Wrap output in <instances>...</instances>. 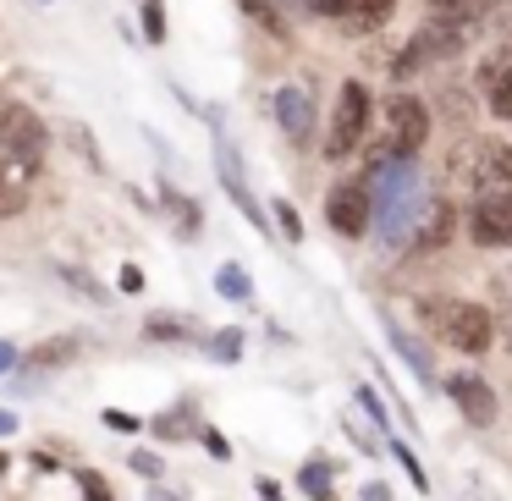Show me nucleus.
Returning a JSON list of instances; mask_svg holds the SVG:
<instances>
[{"instance_id":"a878e982","label":"nucleus","mask_w":512,"mask_h":501,"mask_svg":"<svg viewBox=\"0 0 512 501\" xmlns=\"http://www.w3.org/2000/svg\"><path fill=\"white\" fill-rule=\"evenodd\" d=\"M243 12L254 17V23H265L270 34H276V39L287 34V23H281V12H276V6H270V0H243Z\"/></svg>"},{"instance_id":"6e6552de","label":"nucleus","mask_w":512,"mask_h":501,"mask_svg":"<svg viewBox=\"0 0 512 501\" xmlns=\"http://www.w3.org/2000/svg\"><path fill=\"white\" fill-rule=\"evenodd\" d=\"M215 171H221V188L232 193V204H237V210H243L248 221L259 226V232H265L270 221H265V210L254 204V193H248V182H243V160H237V144L221 133V127H215Z\"/></svg>"},{"instance_id":"aec40b11","label":"nucleus","mask_w":512,"mask_h":501,"mask_svg":"<svg viewBox=\"0 0 512 501\" xmlns=\"http://www.w3.org/2000/svg\"><path fill=\"white\" fill-rule=\"evenodd\" d=\"M430 23H457V28H474L479 17V0H424Z\"/></svg>"},{"instance_id":"393cba45","label":"nucleus","mask_w":512,"mask_h":501,"mask_svg":"<svg viewBox=\"0 0 512 501\" xmlns=\"http://www.w3.org/2000/svg\"><path fill=\"white\" fill-rule=\"evenodd\" d=\"M100 424H105L111 435H138V430H144V419H138V413H127V408H105Z\"/></svg>"},{"instance_id":"7ed1b4c3","label":"nucleus","mask_w":512,"mask_h":501,"mask_svg":"<svg viewBox=\"0 0 512 501\" xmlns=\"http://www.w3.org/2000/svg\"><path fill=\"white\" fill-rule=\"evenodd\" d=\"M380 133H386V155L391 160H413L424 149V138H430V111H424V100L391 94L386 111H380Z\"/></svg>"},{"instance_id":"2eb2a0df","label":"nucleus","mask_w":512,"mask_h":501,"mask_svg":"<svg viewBox=\"0 0 512 501\" xmlns=\"http://www.w3.org/2000/svg\"><path fill=\"white\" fill-rule=\"evenodd\" d=\"M144 336L149 342H204V331L188 320V314H149Z\"/></svg>"},{"instance_id":"f8f14e48","label":"nucleus","mask_w":512,"mask_h":501,"mask_svg":"<svg viewBox=\"0 0 512 501\" xmlns=\"http://www.w3.org/2000/svg\"><path fill=\"white\" fill-rule=\"evenodd\" d=\"M452 226H457V210H452V204H441V199H435L430 210H424L419 232H413V248H419V254H441V248H446V237H452Z\"/></svg>"},{"instance_id":"a19ab883","label":"nucleus","mask_w":512,"mask_h":501,"mask_svg":"<svg viewBox=\"0 0 512 501\" xmlns=\"http://www.w3.org/2000/svg\"><path fill=\"white\" fill-rule=\"evenodd\" d=\"M496 17H501V28H507V34H512V6H507V0H501V6H496Z\"/></svg>"},{"instance_id":"37998d69","label":"nucleus","mask_w":512,"mask_h":501,"mask_svg":"<svg viewBox=\"0 0 512 501\" xmlns=\"http://www.w3.org/2000/svg\"><path fill=\"white\" fill-rule=\"evenodd\" d=\"M149 501H182V496H171V490H160V485H155V490H149Z\"/></svg>"},{"instance_id":"7c9ffc66","label":"nucleus","mask_w":512,"mask_h":501,"mask_svg":"<svg viewBox=\"0 0 512 501\" xmlns=\"http://www.w3.org/2000/svg\"><path fill=\"white\" fill-rule=\"evenodd\" d=\"M127 468H133L138 479H160V468H166V463H160V452H133V457H127Z\"/></svg>"},{"instance_id":"39448f33","label":"nucleus","mask_w":512,"mask_h":501,"mask_svg":"<svg viewBox=\"0 0 512 501\" xmlns=\"http://www.w3.org/2000/svg\"><path fill=\"white\" fill-rule=\"evenodd\" d=\"M45 144H50V133L28 105L0 100V155H17V160H28V166H39Z\"/></svg>"},{"instance_id":"ea45409f","label":"nucleus","mask_w":512,"mask_h":501,"mask_svg":"<svg viewBox=\"0 0 512 501\" xmlns=\"http://www.w3.org/2000/svg\"><path fill=\"white\" fill-rule=\"evenodd\" d=\"M259 496H265V501H281V490L270 485V479H259Z\"/></svg>"},{"instance_id":"79ce46f5","label":"nucleus","mask_w":512,"mask_h":501,"mask_svg":"<svg viewBox=\"0 0 512 501\" xmlns=\"http://www.w3.org/2000/svg\"><path fill=\"white\" fill-rule=\"evenodd\" d=\"M12 430H17V419H12L6 408H0V435H12Z\"/></svg>"},{"instance_id":"ddd939ff","label":"nucleus","mask_w":512,"mask_h":501,"mask_svg":"<svg viewBox=\"0 0 512 501\" xmlns=\"http://www.w3.org/2000/svg\"><path fill=\"white\" fill-rule=\"evenodd\" d=\"M78 353H83V342H78V336H50V342L28 347L23 369H28V375H45V369H61V364H72Z\"/></svg>"},{"instance_id":"f3484780","label":"nucleus","mask_w":512,"mask_h":501,"mask_svg":"<svg viewBox=\"0 0 512 501\" xmlns=\"http://www.w3.org/2000/svg\"><path fill=\"white\" fill-rule=\"evenodd\" d=\"M485 100H490V116L512 122V67H507V61L485 67Z\"/></svg>"},{"instance_id":"473e14b6","label":"nucleus","mask_w":512,"mask_h":501,"mask_svg":"<svg viewBox=\"0 0 512 501\" xmlns=\"http://www.w3.org/2000/svg\"><path fill=\"white\" fill-rule=\"evenodd\" d=\"M72 138H78V149H83V160H89L94 171H105V160H100V149H94V138H89V127H78L72 122Z\"/></svg>"},{"instance_id":"bb28decb","label":"nucleus","mask_w":512,"mask_h":501,"mask_svg":"<svg viewBox=\"0 0 512 501\" xmlns=\"http://www.w3.org/2000/svg\"><path fill=\"white\" fill-rule=\"evenodd\" d=\"M72 479H78V490H83V501H111V485H105L94 468H72Z\"/></svg>"},{"instance_id":"0eeeda50","label":"nucleus","mask_w":512,"mask_h":501,"mask_svg":"<svg viewBox=\"0 0 512 501\" xmlns=\"http://www.w3.org/2000/svg\"><path fill=\"white\" fill-rule=\"evenodd\" d=\"M325 221H331V232H342V237H364L369 221H375V193H369L364 182H342V188H331V199H325Z\"/></svg>"},{"instance_id":"9b49d317","label":"nucleus","mask_w":512,"mask_h":501,"mask_svg":"<svg viewBox=\"0 0 512 501\" xmlns=\"http://www.w3.org/2000/svg\"><path fill=\"white\" fill-rule=\"evenodd\" d=\"M276 122H281V133H287L292 144H309V133H314V94H309V83H281L276 89Z\"/></svg>"},{"instance_id":"b1692460","label":"nucleus","mask_w":512,"mask_h":501,"mask_svg":"<svg viewBox=\"0 0 512 501\" xmlns=\"http://www.w3.org/2000/svg\"><path fill=\"white\" fill-rule=\"evenodd\" d=\"M61 276H67V281H72V287H78L89 303H111V292H105V287H100V281H94L83 265H61Z\"/></svg>"},{"instance_id":"4be33fe9","label":"nucleus","mask_w":512,"mask_h":501,"mask_svg":"<svg viewBox=\"0 0 512 501\" xmlns=\"http://www.w3.org/2000/svg\"><path fill=\"white\" fill-rule=\"evenodd\" d=\"M243 336H248V331H237V325L215 331V336H210V358H215V364H237V358H243Z\"/></svg>"},{"instance_id":"9d476101","label":"nucleus","mask_w":512,"mask_h":501,"mask_svg":"<svg viewBox=\"0 0 512 501\" xmlns=\"http://www.w3.org/2000/svg\"><path fill=\"white\" fill-rule=\"evenodd\" d=\"M468 237H474L479 248H512V204L507 199L468 204Z\"/></svg>"},{"instance_id":"a211bd4d","label":"nucleus","mask_w":512,"mask_h":501,"mask_svg":"<svg viewBox=\"0 0 512 501\" xmlns=\"http://www.w3.org/2000/svg\"><path fill=\"white\" fill-rule=\"evenodd\" d=\"M160 210L177 221V237H199V204L188 199V193H177V188H160Z\"/></svg>"},{"instance_id":"f03ea898","label":"nucleus","mask_w":512,"mask_h":501,"mask_svg":"<svg viewBox=\"0 0 512 501\" xmlns=\"http://www.w3.org/2000/svg\"><path fill=\"white\" fill-rule=\"evenodd\" d=\"M419 320L430 325V336L441 347H457V353H468V358L496 342L490 309H479V303H468V298H430V303H419Z\"/></svg>"},{"instance_id":"dca6fc26","label":"nucleus","mask_w":512,"mask_h":501,"mask_svg":"<svg viewBox=\"0 0 512 501\" xmlns=\"http://www.w3.org/2000/svg\"><path fill=\"white\" fill-rule=\"evenodd\" d=\"M386 17H391V0H353V12L342 17V28L353 39H364V34H375V28H386Z\"/></svg>"},{"instance_id":"f257e3e1","label":"nucleus","mask_w":512,"mask_h":501,"mask_svg":"<svg viewBox=\"0 0 512 501\" xmlns=\"http://www.w3.org/2000/svg\"><path fill=\"white\" fill-rule=\"evenodd\" d=\"M424 171L419 160H391L380 171V193H375V221H380V243H408V232L424 221Z\"/></svg>"},{"instance_id":"a18cd8bd","label":"nucleus","mask_w":512,"mask_h":501,"mask_svg":"<svg viewBox=\"0 0 512 501\" xmlns=\"http://www.w3.org/2000/svg\"><path fill=\"white\" fill-rule=\"evenodd\" d=\"M463 501H474V496H463Z\"/></svg>"},{"instance_id":"cd10ccee","label":"nucleus","mask_w":512,"mask_h":501,"mask_svg":"<svg viewBox=\"0 0 512 501\" xmlns=\"http://www.w3.org/2000/svg\"><path fill=\"white\" fill-rule=\"evenodd\" d=\"M144 39L149 45L166 39V6H160V0H144Z\"/></svg>"},{"instance_id":"4c0bfd02","label":"nucleus","mask_w":512,"mask_h":501,"mask_svg":"<svg viewBox=\"0 0 512 501\" xmlns=\"http://www.w3.org/2000/svg\"><path fill=\"white\" fill-rule=\"evenodd\" d=\"M364 501H391V490L380 485V479H369V485H364Z\"/></svg>"},{"instance_id":"4468645a","label":"nucleus","mask_w":512,"mask_h":501,"mask_svg":"<svg viewBox=\"0 0 512 501\" xmlns=\"http://www.w3.org/2000/svg\"><path fill=\"white\" fill-rule=\"evenodd\" d=\"M380 325H386V336H391V347H397V353H402V358H408V369H413V375H419V380H424V386H435V369H430V353H424V347H419V342H413V336H408V331H402V325H397V320H391V314H380Z\"/></svg>"},{"instance_id":"412c9836","label":"nucleus","mask_w":512,"mask_h":501,"mask_svg":"<svg viewBox=\"0 0 512 501\" xmlns=\"http://www.w3.org/2000/svg\"><path fill=\"white\" fill-rule=\"evenodd\" d=\"M215 292H221V298H232V303H248L254 276H248L243 265H221V270H215Z\"/></svg>"},{"instance_id":"f704fd0d","label":"nucleus","mask_w":512,"mask_h":501,"mask_svg":"<svg viewBox=\"0 0 512 501\" xmlns=\"http://www.w3.org/2000/svg\"><path fill=\"white\" fill-rule=\"evenodd\" d=\"M199 441H204V446H210V457H232V446H226V441H221V435H215V430H204V435H199Z\"/></svg>"},{"instance_id":"72a5a7b5","label":"nucleus","mask_w":512,"mask_h":501,"mask_svg":"<svg viewBox=\"0 0 512 501\" xmlns=\"http://www.w3.org/2000/svg\"><path fill=\"white\" fill-rule=\"evenodd\" d=\"M309 12H320V17H347L353 12V0H303Z\"/></svg>"},{"instance_id":"c03bdc74","label":"nucleus","mask_w":512,"mask_h":501,"mask_svg":"<svg viewBox=\"0 0 512 501\" xmlns=\"http://www.w3.org/2000/svg\"><path fill=\"white\" fill-rule=\"evenodd\" d=\"M6 468H12V457H6V452H0V474H6Z\"/></svg>"},{"instance_id":"6ab92c4d","label":"nucleus","mask_w":512,"mask_h":501,"mask_svg":"<svg viewBox=\"0 0 512 501\" xmlns=\"http://www.w3.org/2000/svg\"><path fill=\"white\" fill-rule=\"evenodd\" d=\"M298 490L309 501H336V485H331V463L325 457H314V463L298 468Z\"/></svg>"},{"instance_id":"1a4fd4ad","label":"nucleus","mask_w":512,"mask_h":501,"mask_svg":"<svg viewBox=\"0 0 512 501\" xmlns=\"http://www.w3.org/2000/svg\"><path fill=\"white\" fill-rule=\"evenodd\" d=\"M468 177H474L479 199H507L512 204V149L507 144H485Z\"/></svg>"},{"instance_id":"c9c22d12","label":"nucleus","mask_w":512,"mask_h":501,"mask_svg":"<svg viewBox=\"0 0 512 501\" xmlns=\"http://www.w3.org/2000/svg\"><path fill=\"white\" fill-rule=\"evenodd\" d=\"M138 287H144V270H138V265H122V292H138Z\"/></svg>"},{"instance_id":"5701e85b","label":"nucleus","mask_w":512,"mask_h":501,"mask_svg":"<svg viewBox=\"0 0 512 501\" xmlns=\"http://www.w3.org/2000/svg\"><path fill=\"white\" fill-rule=\"evenodd\" d=\"M149 430H155L160 441H193V435H204V430H188V408H182V413H160V419H149Z\"/></svg>"},{"instance_id":"e433bc0d","label":"nucleus","mask_w":512,"mask_h":501,"mask_svg":"<svg viewBox=\"0 0 512 501\" xmlns=\"http://www.w3.org/2000/svg\"><path fill=\"white\" fill-rule=\"evenodd\" d=\"M17 364H23V358H17V347L0 342V375H6V369H17Z\"/></svg>"},{"instance_id":"c756f323","label":"nucleus","mask_w":512,"mask_h":501,"mask_svg":"<svg viewBox=\"0 0 512 501\" xmlns=\"http://www.w3.org/2000/svg\"><path fill=\"white\" fill-rule=\"evenodd\" d=\"M276 226H281V237H292V243L303 237V221H298V210H292L287 199H276Z\"/></svg>"},{"instance_id":"c85d7f7f","label":"nucleus","mask_w":512,"mask_h":501,"mask_svg":"<svg viewBox=\"0 0 512 501\" xmlns=\"http://www.w3.org/2000/svg\"><path fill=\"white\" fill-rule=\"evenodd\" d=\"M391 452H397V463H402V468H408V479H413V485H419V490H430V474L419 468V457H413L408 446H402V441H391Z\"/></svg>"},{"instance_id":"2f4dec72","label":"nucleus","mask_w":512,"mask_h":501,"mask_svg":"<svg viewBox=\"0 0 512 501\" xmlns=\"http://www.w3.org/2000/svg\"><path fill=\"white\" fill-rule=\"evenodd\" d=\"M358 408H364L375 424H386V402H380V391H375V386H358Z\"/></svg>"},{"instance_id":"58836bf2","label":"nucleus","mask_w":512,"mask_h":501,"mask_svg":"<svg viewBox=\"0 0 512 501\" xmlns=\"http://www.w3.org/2000/svg\"><path fill=\"white\" fill-rule=\"evenodd\" d=\"M501 342H507V358H512V309L501 314Z\"/></svg>"},{"instance_id":"423d86ee","label":"nucleus","mask_w":512,"mask_h":501,"mask_svg":"<svg viewBox=\"0 0 512 501\" xmlns=\"http://www.w3.org/2000/svg\"><path fill=\"white\" fill-rule=\"evenodd\" d=\"M446 397H452V408L468 419V430H490V424L501 419V402H496V391H490L485 375H468V369L446 375Z\"/></svg>"},{"instance_id":"20e7f679","label":"nucleus","mask_w":512,"mask_h":501,"mask_svg":"<svg viewBox=\"0 0 512 501\" xmlns=\"http://www.w3.org/2000/svg\"><path fill=\"white\" fill-rule=\"evenodd\" d=\"M369 133V89L364 83H342L336 89V116H331V133H325V155L347 160Z\"/></svg>"}]
</instances>
